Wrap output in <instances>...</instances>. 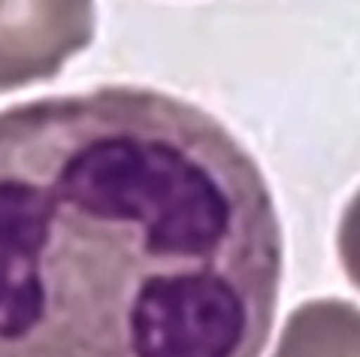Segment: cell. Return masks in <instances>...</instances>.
Listing matches in <instances>:
<instances>
[{"instance_id":"cell-1","label":"cell","mask_w":360,"mask_h":357,"mask_svg":"<svg viewBox=\"0 0 360 357\" xmlns=\"http://www.w3.org/2000/svg\"><path fill=\"white\" fill-rule=\"evenodd\" d=\"M282 285L269 185L152 88L0 112V357H261Z\"/></svg>"},{"instance_id":"cell-2","label":"cell","mask_w":360,"mask_h":357,"mask_svg":"<svg viewBox=\"0 0 360 357\" xmlns=\"http://www.w3.org/2000/svg\"><path fill=\"white\" fill-rule=\"evenodd\" d=\"M94 37V0H0V91L46 82Z\"/></svg>"},{"instance_id":"cell-3","label":"cell","mask_w":360,"mask_h":357,"mask_svg":"<svg viewBox=\"0 0 360 357\" xmlns=\"http://www.w3.org/2000/svg\"><path fill=\"white\" fill-rule=\"evenodd\" d=\"M273 357H360V309L345 300H309L285 321Z\"/></svg>"},{"instance_id":"cell-4","label":"cell","mask_w":360,"mask_h":357,"mask_svg":"<svg viewBox=\"0 0 360 357\" xmlns=\"http://www.w3.org/2000/svg\"><path fill=\"white\" fill-rule=\"evenodd\" d=\"M336 249H339V261H342L345 275L352 279L354 287H360V191L352 197V203L342 212L339 233H336Z\"/></svg>"}]
</instances>
